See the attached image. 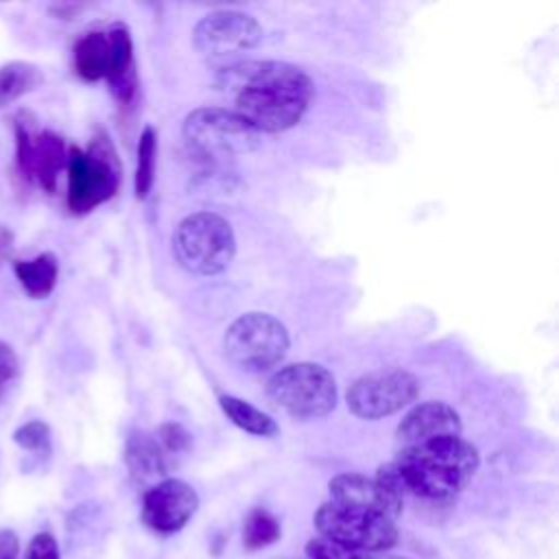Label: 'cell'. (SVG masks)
I'll return each mask as SVG.
<instances>
[{
	"instance_id": "cell-1",
	"label": "cell",
	"mask_w": 559,
	"mask_h": 559,
	"mask_svg": "<svg viewBox=\"0 0 559 559\" xmlns=\"http://www.w3.org/2000/svg\"><path fill=\"white\" fill-rule=\"evenodd\" d=\"M216 87L234 96V109L258 133L295 127L314 94L310 76L284 61H240L223 68Z\"/></svg>"
},
{
	"instance_id": "cell-2",
	"label": "cell",
	"mask_w": 559,
	"mask_h": 559,
	"mask_svg": "<svg viewBox=\"0 0 559 559\" xmlns=\"http://www.w3.org/2000/svg\"><path fill=\"white\" fill-rule=\"evenodd\" d=\"M478 463V450L459 435L400 448L397 456L382 465V472L404 496L450 500L472 480Z\"/></svg>"
},
{
	"instance_id": "cell-3",
	"label": "cell",
	"mask_w": 559,
	"mask_h": 559,
	"mask_svg": "<svg viewBox=\"0 0 559 559\" xmlns=\"http://www.w3.org/2000/svg\"><path fill=\"white\" fill-rule=\"evenodd\" d=\"M188 153L210 170H225L238 155L260 144V133L236 111L223 107H199L183 120Z\"/></svg>"
},
{
	"instance_id": "cell-4",
	"label": "cell",
	"mask_w": 559,
	"mask_h": 559,
	"mask_svg": "<svg viewBox=\"0 0 559 559\" xmlns=\"http://www.w3.org/2000/svg\"><path fill=\"white\" fill-rule=\"evenodd\" d=\"M68 207L72 214H87L111 199L120 183V164L105 133L96 135L87 151H68Z\"/></svg>"
},
{
	"instance_id": "cell-5",
	"label": "cell",
	"mask_w": 559,
	"mask_h": 559,
	"mask_svg": "<svg viewBox=\"0 0 559 559\" xmlns=\"http://www.w3.org/2000/svg\"><path fill=\"white\" fill-rule=\"evenodd\" d=\"M177 262L194 275H216L229 266L236 253L231 225L214 212L186 216L173 238Z\"/></svg>"
},
{
	"instance_id": "cell-6",
	"label": "cell",
	"mask_w": 559,
	"mask_h": 559,
	"mask_svg": "<svg viewBox=\"0 0 559 559\" xmlns=\"http://www.w3.org/2000/svg\"><path fill=\"white\" fill-rule=\"evenodd\" d=\"M266 395L295 419H317L336 406V382L321 365L295 362L269 378Z\"/></svg>"
},
{
	"instance_id": "cell-7",
	"label": "cell",
	"mask_w": 559,
	"mask_h": 559,
	"mask_svg": "<svg viewBox=\"0 0 559 559\" xmlns=\"http://www.w3.org/2000/svg\"><path fill=\"white\" fill-rule=\"evenodd\" d=\"M223 347L234 367L247 373H262L286 356L288 332L271 314L247 312L227 328Z\"/></svg>"
},
{
	"instance_id": "cell-8",
	"label": "cell",
	"mask_w": 559,
	"mask_h": 559,
	"mask_svg": "<svg viewBox=\"0 0 559 559\" xmlns=\"http://www.w3.org/2000/svg\"><path fill=\"white\" fill-rule=\"evenodd\" d=\"M314 526L321 537L373 555L389 550L397 544L395 520L373 511L345 507L332 500L323 502L317 509Z\"/></svg>"
},
{
	"instance_id": "cell-9",
	"label": "cell",
	"mask_w": 559,
	"mask_h": 559,
	"mask_svg": "<svg viewBox=\"0 0 559 559\" xmlns=\"http://www.w3.org/2000/svg\"><path fill=\"white\" fill-rule=\"evenodd\" d=\"M419 395V380L404 369L360 376L347 391V408L360 419H380L408 406Z\"/></svg>"
},
{
	"instance_id": "cell-10",
	"label": "cell",
	"mask_w": 559,
	"mask_h": 559,
	"mask_svg": "<svg viewBox=\"0 0 559 559\" xmlns=\"http://www.w3.org/2000/svg\"><path fill=\"white\" fill-rule=\"evenodd\" d=\"M15 129V166L26 181H35L44 192L57 190L59 173L66 168L68 151L63 140L52 131H33L26 111H20Z\"/></svg>"
},
{
	"instance_id": "cell-11",
	"label": "cell",
	"mask_w": 559,
	"mask_h": 559,
	"mask_svg": "<svg viewBox=\"0 0 559 559\" xmlns=\"http://www.w3.org/2000/svg\"><path fill=\"white\" fill-rule=\"evenodd\" d=\"M262 39L260 24L240 11H214L199 20L192 33L194 48L210 59H225L255 48Z\"/></svg>"
},
{
	"instance_id": "cell-12",
	"label": "cell",
	"mask_w": 559,
	"mask_h": 559,
	"mask_svg": "<svg viewBox=\"0 0 559 559\" xmlns=\"http://www.w3.org/2000/svg\"><path fill=\"white\" fill-rule=\"evenodd\" d=\"M197 509L199 496L188 483L164 478L144 491L142 522L159 535H173L190 522Z\"/></svg>"
},
{
	"instance_id": "cell-13",
	"label": "cell",
	"mask_w": 559,
	"mask_h": 559,
	"mask_svg": "<svg viewBox=\"0 0 559 559\" xmlns=\"http://www.w3.org/2000/svg\"><path fill=\"white\" fill-rule=\"evenodd\" d=\"M328 489L332 502L373 511L391 520H395L404 509V498L380 483L376 476L369 478L362 474H338L330 480Z\"/></svg>"
},
{
	"instance_id": "cell-14",
	"label": "cell",
	"mask_w": 559,
	"mask_h": 559,
	"mask_svg": "<svg viewBox=\"0 0 559 559\" xmlns=\"http://www.w3.org/2000/svg\"><path fill=\"white\" fill-rule=\"evenodd\" d=\"M461 417L445 402H424L408 411L395 430L400 448L428 443L441 437H459Z\"/></svg>"
},
{
	"instance_id": "cell-15",
	"label": "cell",
	"mask_w": 559,
	"mask_h": 559,
	"mask_svg": "<svg viewBox=\"0 0 559 559\" xmlns=\"http://www.w3.org/2000/svg\"><path fill=\"white\" fill-rule=\"evenodd\" d=\"M124 461L131 472V478L146 489L168 478L170 461L153 435H131L124 448Z\"/></svg>"
},
{
	"instance_id": "cell-16",
	"label": "cell",
	"mask_w": 559,
	"mask_h": 559,
	"mask_svg": "<svg viewBox=\"0 0 559 559\" xmlns=\"http://www.w3.org/2000/svg\"><path fill=\"white\" fill-rule=\"evenodd\" d=\"M107 35H109V44H111V66H109L107 81L111 85L114 96L120 103H129L135 94V87H138L131 35L120 24L114 26Z\"/></svg>"
},
{
	"instance_id": "cell-17",
	"label": "cell",
	"mask_w": 559,
	"mask_h": 559,
	"mask_svg": "<svg viewBox=\"0 0 559 559\" xmlns=\"http://www.w3.org/2000/svg\"><path fill=\"white\" fill-rule=\"evenodd\" d=\"M111 66V44L107 33H87L74 44V70L85 81L107 79Z\"/></svg>"
},
{
	"instance_id": "cell-18",
	"label": "cell",
	"mask_w": 559,
	"mask_h": 559,
	"mask_svg": "<svg viewBox=\"0 0 559 559\" xmlns=\"http://www.w3.org/2000/svg\"><path fill=\"white\" fill-rule=\"evenodd\" d=\"M13 273L22 288L33 299H44L52 293L59 277V262L57 255L50 251H44L31 260H15Z\"/></svg>"
},
{
	"instance_id": "cell-19",
	"label": "cell",
	"mask_w": 559,
	"mask_h": 559,
	"mask_svg": "<svg viewBox=\"0 0 559 559\" xmlns=\"http://www.w3.org/2000/svg\"><path fill=\"white\" fill-rule=\"evenodd\" d=\"M44 83V74L28 61H9L0 66V109Z\"/></svg>"
},
{
	"instance_id": "cell-20",
	"label": "cell",
	"mask_w": 559,
	"mask_h": 559,
	"mask_svg": "<svg viewBox=\"0 0 559 559\" xmlns=\"http://www.w3.org/2000/svg\"><path fill=\"white\" fill-rule=\"evenodd\" d=\"M218 404H221L223 413L238 428H242L245 432L255 435V437H273V435H277V424L266 413L255 408L253 404H249V402H245L240 397H234V395H221Z\"/></svg>"
},
{
	"instance_id": "cell-21",
	"label": "cell",
	"mask_w": 559,
	"mask_h": 559,
	"mask_svg": "<svg viewBox=\"0 0 559 559\" xmlns=\"http://www.w3.org/2000/svg\"><path fill=\"white\" fill-rule=\"evenodd\" d=\"M155 155H157V135L153 127H144L138 142V164H135V197L146 199L153 179H155Z\"/></svg>"
},
{
	"instance_id": "cell-22",
	"label": "cell",
	"mask_w": 559,
	"mask_h": 559,
	"mask_svg": "<svg viewBox=\"0 0 559 559\" xmlns=\"http://www.w3.org/2000/svg\"><path fill=\"white\" fill-rule=\"evenodd\" d=\"M282 535L280 522L264 509H253L242 524V544L249 550H260Z\"/></svg>"
},
{
	"instance_id": "cell-23",
	"label": "cell",
	"mask_w": 559,
	"mask_h": 559,
	"mask_svg": "<svg viewBox=\"0 0 559 559\" xmlns=\"http://www.w3.org/2000/svg\"><path fill=\"white\" fill-rule=\"evenodd\" d=\"M306 555H308V559H376L373 552L356 550V548H349L345 544L332 542L321 535L312 537L306 544Z\"/></svg>"
},
{
	"instance_id": "cell-24",
	"label": "cell",
	"mask_w": 559,
	"mask_h": 559,
	"mask_svg": "<svg viewBox=\"0 0 559 559\" xmlns=\"http://www.w3.org/2000/svg\"><path fill=\"white\" fill-rule=\"evenodd\" d=\"M13 441L28 452L48 454L50 452V426L41 419H31L15 428Z\"/></svg>"
},
{
	"instance_id": "cell-25",
	"label": "cell",
	"mask_w": 559,
	"mask_h": 559,
	"mask_svg": "<svg viewBox=\"0 0 559 559\" xmlns=\"http://www.w3.org/2000/svg\"><path fill=\"white\" fill-rule=\"evenodd\" d=\"M155 439H157V443L162 445V450H164V454L168 456V461H170L173 456L183 454V452L188 450V445H190V435H188L179 424H164V426L157 430Z\"/></svg>"
},
{
	"instance_id": "cell-26",
	"label": "cell",
	"mask_w": 559,
	"mask_h": 559,
	"mask_svg": "<svg viewBox=\"0 0 559 559\" xmlns=\"http://www.w3.org/2000/svg\"><path fill=\"white\" fill-rule=\"evenodd\" d=\"M24 559H61L55 535L48 533V531H41V533L33 535V539L26 546Z\"/></svg>"
},
{
	"instance_id": "cell-27",
	"label": "cell",
	"mask_w": 559,
	"mask_h": 559,
	"mask_svg": "<svg viewBox=\"0 0 559 559\" xmlns=\"http://www.w3.org/2000/svg\"><path fill=\"white\" fill-rule=\"evenodd\" d=\"M20 373V360H17V354L15 349L0 341V397L4 395L7 386L17 378Z\"/></svg>"
},
{
	"instance_id": "cell-28",
	"label": "cell",
	"mask_w": 559,
	"mask_h": 559,
	"mask_svg": "<svg viewBox=\"0 0 559 559\" xmlns=\"http://www.w3.org/2000/svg\"><path fill=\"white\" fill-rule=\"evenodd\" d=\"M20 555V539L13 531H0V559H17Z\"/></svg>"
},
{
	"instance_id": "cell-29",
	"label": "cell",
	"mask_w": 559,
	"mask_h": 559,
	"mask_svg": "<svg viewBox=\"0 0 559 559\" xmlns=\"http://www.w3.org/2000/svg\"><path fill=\"white\" fill-rule=\"evenodd\" d=\"M11 242H13V234L0 225V264H2V260L9 255Z\"/></svg>"
}]
</instances>
